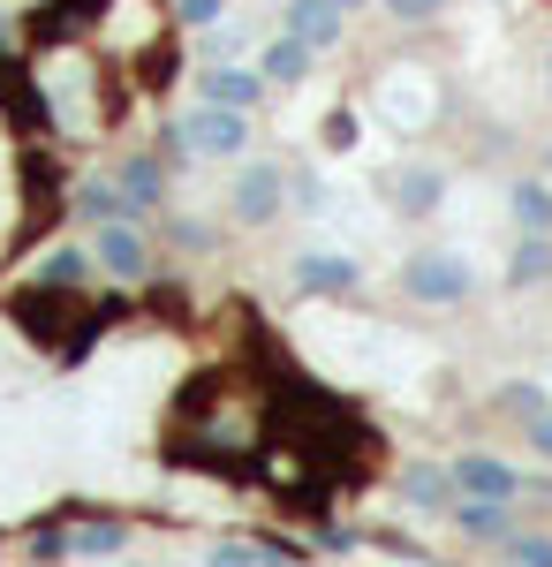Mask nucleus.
Instances as JSON below:
<instances>
[{
    "instance_id": "24",
    "label": "nucleus",
    "mask_w": 552,
    "mask_h": 567,
    "mask_svg": "<svg viewBox=\"0 0 552 567\" xmlns=\"http://www.w3.org/2000/svg\"><path fill=\"white\" fill-rule=\"evenodd\" d=\"M31 560H69V529L39 523V529H31Z\"/></svg>"
},
{
    "instance_id": "29",
    "label": "nucleus",
    "mask_w": 552,
    "mask_h": 567,
    "mask_svg": "<svg viewBox=\"0 0 552 567\" xmlns=\"http://www.w3.org/2000/svg\"><path fill=\"white\" fill-rule=\"evenodd\" d=\"M334 8H340V16H356V8H364V0H334Z\"/></svg>"
},
{
    "instance_id": "13",
    "label": "nucleus",
    "mask_w": 552,
    "mask_h": 567,
    "mask_svg": "<svg viewBox=\"0 0 552 567\" xmlns=\"http://www.w3.org/2000/svg\"><path fill=\"white\" fill-rule=\"evenodd\" d=\"M508 213H514V227H522V235H552V182L545 175H522L508 189Z\"/></svg>"
},
{
    "instance_id": "1",
    "label": "nucleus",
    "mask_w": 552,
    "mask_h": 567,
    "mask_svg": "<svg viewBox=\"0 0 552 567\" xmlns=\"http://www.w3.org/2000/svg\"><path fill=\"white\" fill-rule=\"evenodd\" d=\"M91 258L99 272H114V288H136V280H152V243H144V219H99V235H91Z\"/></svg>"
},
{
    "instance_id": "23",
    "label": "nucleus",
    "mask_w": 552,
    "mask_h": 567,
    "mask_svg": "<svg viewBox=\"0 0 552 567\" xmlns=\"http://www.w3.org/2000/svg\"><path fill=\"white\" fill-rule=\"evenodd\" d=\"M167 243H174V250H213L219 235L205 227V219H167Z\"/></svg>"
},
{
    "instance_id": "9",
    "label": "nucleus",
    "mask_w": 552,
    "mask_h": 567,
    "mask_svg": "<svg viewBox=\"0 0 552 567\" xmlns=\"http://www.w3.org/2000/svg\"><path fill=\"white\" fill-rule=\"evenodd\" d=\"M265 69H243V61H213L205 76H197V99H213V106H235V114H257V99H265Z\"/></svg>"
},
{
    "instance_id": "18",
    "label": "nucleus",
    "mask_w": 552,
    "mask_h": 567,
    "mask_svg": "<svg viewBox=\"0 0 552 567\" xmlns=\"http://www.w3.org/2000/svg\"><path fill=\"white\" fill-rule=\"evenodd\" d=\"M492 409H500V416H522V424H538V416L552 409V386H530V379H522V386H500V393H492Z\"/></svg>"
},
{
    "instance_id": "3",
    "label": "nucleus",
    "mask_w": 552,
    "mask_h": 567,
    "mask_svg": "<svg viewBox=\"0 0 552 567\" xmlns=\"http://www.w3.org/2000/svg\"><path fill=\"white\" fill-rule=\"evenodd\" d=\"M280 205H288V167H273V159L235 167V189H227L235 227H265V219H280Z\"/></svg>"
},
{
    "instance_id": "20",
    "label": "nucleus",
    "mask_w": 552,
    "mask_h": 567,
    "mask_svg": "<svg viewBox=\"0 0 552 567\" xmlns=\"http://www.w3.org/2000/svg\"><path fill=\"white\" fill-rule=\"evenodd\" d=\"M205 53H213V61H243V53H251V31H243V23H213V31H205Z\"/></svg>"
},
{
    "instance_id": "21",
    "label": "nucleus",
    "mask_w": 552,
    "mask_h": 567,
    "mask_svg": "<svg viewBox=\"0 0 552 567\" xmlns=\"http://www.w3.org/2000/svg\"><path fill=\"white\" fill-rule=\"evenodd\" d=\"M500 553H508V560H522V567H552V537H538V529H514Z\"/></svg>"
},
{
    "instance_id": "4",
    "label": "nucleus",
    "mask_w": 552,
    "mask_h": 567,
    "mask_svg": "<svg viewBox=\"0 0 552 567\" xmlns=\"http://www.w3.org/2000/svg\"><path fill=\"white\" fill-rule=\"evenodd\" d=\"M114 189H122V219H152L167 205V159H160V152L114 159Z\"/></svg>"
},
{
    "instance_id": "14",
    "label": "nucleus",
    "mask_w": 552,
    "mask_h": 567,
    "mask_svg": "<svg viewBox=\"0 0 552 567\" xmlns=\"http://www.w3.org/2000/svg\"><path fill=\"white\" fill-rule=\"evenodd\" d=\"M310 61H318V45L288 39V31H280V39H273L265 53H257V69H265V84H303V76H310Z\"/></svg>"
},
{
    "instance_id": "8",
    "label": "nucleus",
    "mask_w": 552,
    "mask_h": 567,
    "mask_svg": "<svg viewBox=\"0 0 552 567\" xmlns=\"http://www.w3.org/2000/svg\"><path fill=\"white\" fill-rule=\"evenodd\" d=\"M447 523L462 529L469 545H508V537H514V499H477V492H454Z\"/></svg>"
},
{
    "instance_id": "11",
    "label": "nucleus",
    "mask_w": 552,
    "mask_h": 567,
    "mask_svg": "<svg viewBox=\"0 0 552 567\" xmlns=\"http://www.w3.org/2000/svg\"><path fill=\"white\" fill-rule=\"evenodd\" d=\"M401 499H409L417 515H447V507H454V470H439V462H417V470L401 477Z\"/></svg>"
},
{
    "instance_id": "16",
    "label": "nucleus",
    "mask_w": 552,
    "mask_h": 567,
    "mask_svg": "<svg viewBox=\"0 0 552 567\" xmlns=\"http://www.w3.org/2000/svg\"><path fill=\"white\" fill-rule=\"evenodd\" d=\"M91 272H99V258H91V250H76V243H53V250L39 258V280H45V288H84Z\"/></svg>"
},
{
    "instance_id": "10",
    "label": "nucleus",
    "mask_w": 552,
    "mask_h": 567,
    "mask_svg": "<svg viewBox=\"0 0 552 567\" xmlns=\"http://www.w3.org/2000/svg\"><path fill=\"white\" fill-rule=\"evenodd\" d=\"M280 31L326 53V45H340V31H348V16H340L334 0H288V8H280Z\"/></svg>"
},
{
    "instance_id": "2",
    "label": "nucleus",
    "mask_w": 552,
    "mask_h": 567,
    "mask_svg": "<svg viewBox=\"0 0 552 567\" xmlns=\"http://www.w3.org/2000/svg\"><path fill=\"white\" fill-rule=\"evenodd\" d=\"M401 288H409L417 303H469V296H477V272H469L454 250H417V258L401 265Z\"/></svg>"
},
{
    "instance_id": "17",
    "label": "nucleus",
    "mask_w": 552,
    "mask_h": 567,
    "mask_svg": "<svg viewBox=\"0 0 552 567\" xmlns=\"http://www.w3.org/2000/svg\"><path fill=\"white\" fill-rule=\"evenodd\" d=\"M538 280H552V235H522L508 258V288H538Z\"/></svg>"
},
{
    "instance_id": "6",
    "label": "nucleus",
    "mask_w": 552,
    "mask_h": 567,
    "mask_svg": "<svg viewBox=\"0 0 552 567\" xmlns=\"http://www.w3.org/2000/svg\"><path fill=\"white\" fill-rule=\"evenodd\" d=\"M288 280H296V296H356L364 288V265L340 258V250H296Z\"/></svg>"
},
{
    "instance_id": "26",
    "label": "nucleus",
    "mask_w": 552,
    "mask_h": 567,
    "mask_svg": "<svg viewBox=\"0 0 552 567\" xmlns=\"http://www.w3.org/2000/svg\"><path fill=\"white\" fill-rule=\"evenodd\" d=\"M296 205H303V213H326V182L303 175V182H296Z\"/></svg>"
},
{
    "instance_id": "12",
    "label": "nucleus",
    "mask_w": 552,
    "mask_h": 567,
    "mask_svg": "<svg viewBox=\"0 0 552 567\" xmlns=\"http://www.w3.org/2000/svg\"><path fill=\"white\" fill-rule=\"evenodd\" d=\"M122 545H129L122 515H84V523L69 529V560H106V553H122Z\"/></svg>"
},
{
    "instance_id": "25",
    "label": "nucleus",
    "mask_w": 552,
    "mask_h": 567,
    "mask_svg": "<svg viewBox=\"0 0 552 567\" xmlns=\"http://www.w3.org/2000/svg\"><path fill=\"white\" fill-rule=\"evenodd\" d=\"M439 8H447V0H386V16H393V23H431Z\"/></svg>"
},
{
    "instance_id": "7",
    "label": "nucleus",
    "mask_w": 552,
    "mask_h": 567,
    "mask_svg": "<svg viewBox=\"0 0 552 567\" xmlns=\"http://www.w3.org/2000/svg\"><path fill=\"white\" fill-rule=\"evenodd\" d=\"M447 470H454V492H477V499H522V470L500 462V454H477V446H469V454H454Z\"/></svg>"
},
{
    "instance_id": "15",
    "label": "nucleus",
    "mask_w": 552,
    "mask_h": 567,
    "mask_svg": "<svg viewBox=\"0 0 552 567\" xmlns=\"http://www.w3.org/2000/svg\"><path fill=\"white\" fill-rule=\"evenodd\" d=\"M386 189H393V205H401V213L425 219V213H439V189H447V175H439V167H401Z\"/></svg>"
},
{
    "instance_id": "30",
    "label": "nucleus",
    "mask_w": 552,
    "mask_h": 567,
    "mask_svg": "<svg viewBox=\"0 0 552 567\" xmlns=\"http://www.w3.org/2000/svg\"><path fill=\"white\" fill-rule=\"evenodd\" d=\"M545 175H552V152H545Z\"/></svg>"
},
{
    "instance_id": "5",
    "label": "nucleus",
    "mask_w": 552,
    "mask_h": 567,
    "mask_svg": "<svg viewBox=\"0 0 552 567\" xmlns=\"http://www.w3.org/2000/svg\"><path fill=\"white\" fill-rule=\"evenodd\" d=\"M182 130L190 144L205 152V159H243V144H251V114H235V106H197V114H182Z\"/></svg>"
},
{
    "instance_id": "27",
    "label": "nucleus",
    "mask_w": 552,
    "mask_h": 567,
    "mask_svg": "<svg viewBox=\"0 0 552 567\" xmlns=\"http://www.w3.org/2000/svg\"><path fill=\"white\" fill-rule=\"evenodd\" d=\"M530 446H538V454H545V462H552V409H545V416H538V424H530Z\"/></svg>"
},
{
    "instance_id": "28",
    "label": "nucleus",
    "mask_w": 552,
    "mask_h": 567,
    "mask_svg": "<svg viewBox=\"0 0 552 567\" xmlns=\"http://www.w3.org/2000/svg\"><path fill=\"white\" fill-rule=\"evenodd\" d=\"M8 39H16V23H8V16H0V53H8Z\"/></svg>"
},
{
    "instance_id": "19",
    "label": "nucleus",
    "mask_w": 552,
    "mask_h": 567,
    "mask_svg": "<svg viewBox=\"0 0 552 567\" xmlns=\"http://www.w3.org/2000/svg\"><path fill=\"white\" fill-rule=\"evenodd\" d=\"M76 213H84L91 227H99V219H114V213H122V189H114V175H91L84 189H76Z\"/></svg>"
},
{
    "instance_id": "22",
    "label": "nucleus",
    "mask_w": 552,
    "mask_h": 567,
    "mask_svg": "<svg viewBox=\"0 0 552 567\" xmlns=\"http://www.w3.org/2000/svg\"><path fill=\"white\" fill-rule=\"evenodd\" d=\"M219 8H227V0H174V23H182V31H213Z\"/></svg>"
}]
</instances>
